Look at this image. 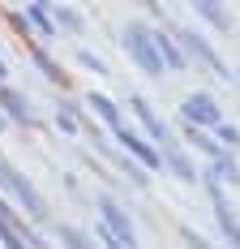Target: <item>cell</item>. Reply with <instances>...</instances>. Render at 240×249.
I'll return each mask as SVG.
<instances>
[{
    "label": "cell",
    "mask_w": 240,
    "mask_h": 249,
    "mask_svg": "<svg viewBox=\"0 0 240 249\" xmlns=\"http://www.w3.org/2000/svg\"><path fill=\"white\" fill-rule=\"evenodd\" d=\"M4 129H9V121H4V116H0V133H4Z\"/></svg>",
    "instance_id": "24"
},
{
    "label": "cell",
    "mask_w": 240,
    "mask_h": 249,
    "mask_svg": "<svg viewBox=\"0 0 240 249\" xmlns=\"http://www.w3.org/2000/svg\"><path fill=\"white\" fill-rule=\"evenodd\" d=\"M99 241H103V249H124V245H120V241H116V236H112L103 224H99Z\"/></svg>",
    "instance_id": "21"
},
{
    "label": "cell",
    "mask_w": 240,
    "mask_h": 249,
    "mask_svg": "<svg viewBox=\"0 0 240 249\" xmlns=\"http://www.w3.org/2000/svg\"><path fill=\"white\" fill-rule=\"evenodd\" d=\"M215 142H219L223 150L240 146V129H236V124H219V129H215Z\"/></svg>",
    "instance_id": "19"
},
{
    "label": "cell",
    "mask_w": 240,
    "mask_h": 249,
    "mask_svg": "<svg viewBox=\"0 0 240 249\" xmlns=\"http://www.w3.org/2000/svg\"><path fill=\"white\" fill-rule=\"evenodd\" d=\"M4 77H9V65H4V56H0V82H4Z\"/></svg>",
    "instance_id": "23"
},
{
    "label": "cell",
    "mask_w": 240,
    "mask_h": 249,
    "mask_svg": "<svg viewBox=\"0 0 240 249\" xmlns=\"http://www.w3.org/2000/svg\"><path fill=\"white\" fill-rule=\"evenodd\" d=\"M30 56H34V65H39V69H43V73H48L51 82H65V73L56 69V60H51V56H48L43 48H30Z\"/></svg>",
    "instance_id": "18"
},
{
    "label": "cell",
    "mask_w": 240,
    "mask_h": 249,
    "mask_svg": "<svg viewBox=\"0 0 240 249\" xmlns=\"http://www.w3.org/2000/svg\"><path fill=\"white\" fill-rule=\"evenodd\" d=\"M129 107H133V116L142 121L146 138H150V142H159V146L168 150V146H171V133H168V124L159 121V112H154V107H150V103H146L142 95H133V99H129Z\"/></svg>",
    "instance_id": "7"
},
{
    "label": "cell",
    "mask_w": 240,
    "mask_h": 249,
    "mask_svg": "<svg viewBox=\"0 0 240 249\" xmlns=\"http://www.w3.org/2000/svg\"><path fill=\"white\" fill-rule=\"evenodd\" d=\"M56 236H60V245H65V249H95V241H90L86 232H77V228H60Z\"/></svg>",
    "instance_id": "16"
},
{
    "label": "cell",
    "mask_w": 240,
    "mask_h": 249,
    "mask_svg": "<svg viewBox=\"0 0 240 249\" xmlns=\"http://www.w3.org/2000/svg\"><path fill=\"white\" fill-rule=\"evenodd\" d=\"M51 9V22H56V35H77L82 30V13L69 9V4H48Z\"/></svg>",
    "instance_id": "13"
},
{
    "label": "cell",
    "mask_w": 240,
    "mask_h": 249,
    "mask_svg": "<svg viewBox=\"0 0 240 249\" xmlns=\"http://www.w3.org/2000/svg\"><path fill=\"white\" fill-rule=\"evenodd\" d=\"M116 142L129 150V159H137L142 168H163V150H159V146H150L142 133H133L129 124H120V129H116Z\"/></svg>",
    "instance_id": "6"
},
{
    "label": "cell",
    "mask_w": 240,
    "mask_h": 249,
    "mask_svg": "<svg viewBox=\"0 0 240 249\" xmlns=\"http://www.w3.org/2000/svg\"><path fill=\"white\" fill-rule=\"evenodd\" d=\"M22 18H26V26H34L39 39H51V35H56V22H51V9H48V4H26Z\"/></svg>",
    "instance_id": "10"
},
{
    "label": "cell",
    "mask_w": 240,
    "mask_h": 249,
    "mask_svg": "<svg viewBox=\"0 0 240 249\" xmlns=\"http://www.w3.org/2000/svg\"><path fill=\"white\" fill-rule=\"evenodd\" d=\"M0 116H4L9 124H34V121H39L34 107H30V99L17 95L13 86H4V82H0Z\"/></svg>",
    "instance_id": "8"
},
{
    "label": "cell",
    "mask_w": 240,
    "mask_h": 249,
    "mask_svg": "<svg viewBox=\"0 0 240 249\" xmlns=\"http://www.w3.org/2000/svg\"><path fill=\"white\" fill-rule=\"evenodd\" d=\"M0 245L4 249H30L26 245V224L9 211V202L0 198Z\"/></svg>",
    "instance_id": "9"
},
{
    "label": "cell",
    "mask_w": 240,
    "mask_h": 249,
    "mask_svg": "<svg viewBox=\"0 0 240 249\" xmlns=\"http://www.w3.org/2000/svg\"><path fill=\"white\" fill-rule=\"evenodd\" d=\"M0 189H4V194H13V198L22 202L30 219H48V202L39 198V189H34V185H30V180H26L9 159H0Z\"/></svg>",
    "instance_id": "2"
},
{
    "label": "cell",
    "mask_w": 240,
    "mask_h": 249,
    "mask_svg": "<svg viewBox=\"0 0 240 249\" xmlns=\"http://www.w3.org/2000/svg\"><path fill=\"white\" fill-rule=\"evenodd\" d=\"M99 219H103V228H107V232H112V236H116L124 249H137V232H133V219H129V211H124L116 198H107V194L99 198Z\"/></svg>",
    "instance_id": "4"
},
{
    "label": "cell",
    "mask_w": 240,
    "mask_h": 249,
    "mask_svg": "<svg viewBox=\"0 0 240 249\" xmlns=\"http://www.w3.org/2000/svg\"><path fill=\"white\" fill-rule=\"evenodd\" d=\"M86 103H90V112H95L99 121H107V124H112V133H116L120 124H124V121H120V107L107 99V95H99V90H95V95H86Z\"/></svg>",
    "instance_id": "12"
},
{
    "label": "cell",
    "mask_w": 240,
    "mask_h": 249,
    "mask_svg": "<svg viewBox=\"0 0 240 249\" xmlns=\"http://www.w3.org/2000/svg\"><path fill=\"white\" fill-rule=\"evenodd\" d=\"M77 65H86V69H90V73H107V65H103V60H99L95 52H77Z\"/></svg>",
    "instance_id": "20"
},
{
    "label": "cell",
    "mask_w": 240,
    "mask_h": 249,
    "mask_svg": "<svg viewBox=\"0 0 240 249\" xmlns=\"http://www.w3.org/2000/svg\"><path fill=\"white\" fill-rule=\"evenodd\" d=\"M120 43H124V52L133 56V65L142 69V73H150V77H163V56H159V43H154V30L150 26H142V22H129L124 26V35H120Z\"/></svg>",
    "instance_id": "1"
},
{
    "label": "cell",
    "mask_w": 240,
    "mask_h": 249,
    "mask_svg": "<svg viewBox=\"0 0 240 249\" xmlns=\"http://www.w3.org/2000/svg\"><path fill=\"white\" fill-rule=\"evenodd\" d=\"M154 43H159V56H163V65H168V69H189V60H185L180 43L171 39L168 30H154Z\"/></svg>",
    "instance_id": "11"
},
{
    "label": "cell",
    "mask_w": 240,
    "mask_h": 249,
    "mask_svg": "<svg viewBox=\"0 0 240 249\" xmlns=\"http://www.w3.org/2000/svg\"><path fill=\"white\" fill-rule=\"evenodd\" d=\"M180 236H185V241H189L193 249H210V245H206V241H202V236H197V232H189V228H185V232H180Z\"/></svg>",
    "instance_id": "22"
},
{
    "label": "cell",
    "mask_w": 240,
    "mask_h": 249,
    "mask_svg": "<svg viewBox=\"0 0 240 249\" xmlns=\"http://www.w3.org/2000/svg\"><path fill=\"white\" fill-rule=\"evenodd\" d=\"M176 43H180V52H185V60L193 56V60H197L202 69H210V73H219V77H232V69H227V65L219 60V52L210 48V43H206V39H202L197 30H180V26H176Z\"/></svg>",
    "instance_id": "3"
},
{
    "label": "cell",
    "mask_w": 240,
    "mask_h": 249,
    "mask_svg": "<svg viewBox=\"0 0 240 249\" xmlns=\"http://www.w3.org/2000/svg\"><path fill=\"white\" fill-rule=\"evenodd\" d=\"M193 13H197L202 22H210V26H215V30H232V13H227L223 4H197Z\"/></svg>",
    "instance_id": "14"
},
{
    "label": "cell",
    "mask_w": 240,
    "mask_h": 249,
    "mask_svg": "<svg viewBox=\"0 0 240 249\" xmlns=\"http://www.w3.org/2000/svg\"><path fill=\"white\" fill-rule=\"evenodd\" d=\"M163 163H168V168H171L176 176H180V180H197V168H193V163H189V159H185V155H180L176 146H168V150H163Z\"/></svg>",
    "instance_id": "15"
},
{
    "label": "cell",
    "mask_w": 240,
    "mask_h": 249,
    "mask_svg": "<svg viewBox=\"0 0 240 249\" xmlns=\"http://www.w3.org/2000/svg\"><path fill=\"white\" fill-rule=\"evenodd\" d=\"M180 121L193 124V129H219L223 112H219V103L210 95H189V99L180 103Z\"/></svg>",
    "instance_id": "5"
},
{
    "label": "cell",
    "mask_w": 240,
    "mask_h": 249,
    "mask_svg": "<svg viewBox=\"0 0 240 249\" xmlns=\"http://www.w3.org/2000/svg\"><path fill=\"white\" fill-rule=\"evenodd\" d=\"M56 124H60V133H77V112H73L69 99L56 103Z\"/></svg>",
    "instance_id": "17"
}]
</instances>
